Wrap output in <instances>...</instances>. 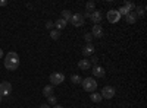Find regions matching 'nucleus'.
I'll use <instances>...</instances> for the list:
<instances>
[{"label": "nucleus", "instance_id": "obj_10", "mask_svg": "<svg viewBox=\"0 0 147 108\" xmlns=\"http://www.w3.org/2000/svg\"><path fill=\"white\" fill-rule=\"evenodd\" d=\"M82 56L84 57H88V56H94V45L93 44H87V45H85L84 47V48H82Z\"/></svg>", "mask_w": 147, "mask_h": 108}, {"label": "nucleus", "instance_id": "obj_20", "mask_svg": "<svg viewBox=\"0 0 147 108\" xmlns=\"http://www.w3.org/2000/svg\"><path fill=\"white\" fill-rule=\"evenodd\" d=\"M144 10H146L144 6H136V12H134V13H136L137 16H143L144 15Z\"/></svg>", "mask_w": 147, "mask_h": 108}, {"label": "nucleus", "instance_id": "obj_13", "mask_svg": "<svg viewBox=\"0 0 147 108\" xmlns=\"http://www.w3.org/2000/svg\"><path fill=\"white\" fill-rule=\"evenodd\" d=\"M66 25H68V22H66V21H63L62 18L57 19V21L55 22V28H56L57 31H62L63 28H66Z\"/></svg>", "mask_w": 147, "mask_h": 108}, {"label": "nucleus", "instance_id": "obj_31", "mask_svg": "<svg viewBox=\"0 0 147 108\" xmlns=\"http://www.w3.org/2000/svg\"><path fill=\"white\" fill-rule=\"evenodd\" d=\"M53 108H63V107H62V105H55Z\"/></svg>", "mask_w": 147, "mask_h": 108}, {"label": "nucleus", "instance_id": "obj_22", "mask_svg": "<svg viewBox=\"0 0 147 108\" xmlns=\"http://www.w3.org/2000/svg\"><path fill=\"white\" fill-rule=\"evenodd\" d=\"M116 10H118V13H119L121 16H127V15L129 13V10H128L127 7H124V6H121V7H119V9H116Z\"/></svg>", "mask_w": 147, "mask_h": 108}, {"label": "nucleus", "instance_id": "obj_14", "mask_svg": "<svg viewBox=\"0 0 147 108\" xmlns=\"http://www.w3.org/2000/svg\"><path fill=\"white\" fill-rule=\"evenodd\" d=\"M90 98H91V101L96 102V104H99V102L103 99L102 95H100V92H91V93H90Z\"/></svg>", "mask_w": 147, "mask_h": 108}, {"label": "nucleus", "instance_id": "obj_16", "mask_svg": "<svg viewBox=\"0 0 147 108\" xmlns=\"http://www.w3.org/2000/svg\"><path fill=\"white\" fill-rule=\"evenodd\" d=\"M43 95L44 97H50V95H53V86L52 85H46L43 88Z\"/></svg>", "mask_w": 147, "mask_h": 108}, {"label": "nucleus", "instance_id": "obj_18", "mask_svg": "<svg viewBox=\"0 0 147 108\" xmlns=\"http://www.w3.org/2000/svg\"><path fill=\"white\" fill-rule=\"evenodd\" d=\"M94 9H96V3L94 2H87L85 3V12H88V13H91V12H94Z\"/></svg>", "mask_w": 147, "mask_h": 108}, {"label": "nucleus", "instance_id": "obj_8", "mask_svg": "<svg viewBox=\"0 0 147 108\" xmlns=\"http://www.w3.org/2000/svg\"><path fill=\"white\" fill-rule=\"evenodd\" d=\"M90 19L94 22V25H99V23L102 22V19H103V15H102V12L100 10H94V12H91V15H90Z\"/></svg>", "mask_w": 147, "mask_h": 108}, {"label": "nucleus", "instance_id": "obj_4", "mask_svg": "<svg viewBox=\"0 0 147 108\" xmlns=\"http://www.w3.org/2000/svg\"><path fill=\"white\" fill-rule=\"evenodd\" d=\"M115 93H116V91H115L113 86H105L102 89V92H100L102 98H105V99H112L115 97Z\"/></svg>", "mask_w": 147, "mask_h": 108}, {"label": "nucleus", "instance_id": "obj_2", "mask_svg": "<svg viewBox=\"0 0 147 108\" xmlns=\"http://www.w3.org/2000/svg\"><path fill=\"white\" fill-rule=\"evenodd\" d=\"M81 85H82V88H84V91H87V92H96V89H97V82H96V79H93V78H85V79H82V82H81Z\"/></svg>", "mask_w": 147, "mask_h": 108}, {"label": "nucleus", "instance_id": "obj_1", "mask_svg": "<svg viewBox=\"0 0 147 108\" xmlns=\"http://www.w3.org/2000/svg\"><path fill=\"white\" fill-rule=\"evenodd\" d=\"M5 67L7 70H16L19 67V56L15 51H9L5 57Z\"/></svg>", "mask_w": 147, "mask_h": 108}, {"label": "nucleus", "instance_id": "obj_6", "mask_svg": "<svg viewBox=\"0 0 147 108\" xmlns=\"http://www.w3.org/2000/svg\"><path fill=\"white\" fill-rule=\"evenodd\" d=\"M12 93V85L9 82H2L0 83V95L2 97H9Z\"/></svg>", "mask_w": 147, "mask_h": 108}, {"label": "nucleus", "instance_id": "obj_11", "mask_svg": "<svg viewBox=\"0 0 147 108\" xmlns=\"http://www.w3.org/2000/svg\"><path fill=\"white\" fill-rule=\"evenodd\" d=\"M91 35L96 38H102L103 37V28L100 25H94L93 29H91Z\"/></svg>", "mask_w": 147, "mask_h": 108}, {"label": "nucleus", "instance_id": "obj_24", "mask_svg": "<svg viewBox=\"0 0 147 108\" xmlns=\"http://www.w3.org/2000/svg\"><path fill=\"white\" fill-rule=\"evenodd\" d=\"M122 6H124V7H127V9H128L129 12H131L132 9H136V5H134L132 2H125V3L122 5Z\"/></svg>", "mask_w": 147, "mask_h": 108}, {"label": "nucleus", "instance_id": "obj_5", "mask_svg": "<svg viewBox=\"0 0 147 108\" xmlns=\"http://www.w3.org/2000/svg\"><path fill=\"white\" fill-rule=\"evenodd\" d=\"M71 23H72L74 27H77V28L82 27L84 23H85L84 16H82L81 13H75V15H72V18H71Z\"/></svg>", "mask_w": 147, "mask_h": 108}, {"label": "nucleus", "instance_id": "obj_26", "mask_svg": "<svg viewBox=\"0 0 147 108\" xmlns=\"http://www.w3.org/2000/svg\"><path fill=\"white\" fill-rule=\"evenodd\" d=\"M46 28H47V29H53V28H55V23H53L52 21H47V22H46Z\"/></svg>", "mask_w": 147, "mask_h": 108}, {"label": "nucleus", "instance_id": "obj_27", "mask_svg": "<svg viewBox=\"0 0 147 108\" xmlns=\"http://www.w3.org/2000/svg\"><path fill=\"white\" fill-rule=\"evenodd\" d=\"M97 62H99V57H97V56H91V62L90 63H93L94 66H97Z\"/></svg>", "mask_w": 147, "mask_h": 108}, {"label": "nucleus", "instance_id": "obj_12", "mask_svg": "<svg viewBox=\"0 0 147 108\" xmlns=\"http://www.w3.org/2000/svg\"><path fill=\"white\" fill-rule=\"evenodd\" d=\"M78 67L81 70H90L91 69V63H90V60L88 58H82L78 62Z\"/></svg>", "mask_w": 147, "mask_h": 108}, {"label": "nucleus", "instance_id": "obj_32", "mask_svg": "<svg viewBox=\"0 0 147 108\" xmlns=\"http://www.w3.org/2000/svg\"><path fill=\"white\" fill-rule=\"evenodd\" d=\"M3 101V97H2V95H0V102H2Z\"/></svg>", "mask_w": 147, "mask_h": 108}, {"label": "nucleus", "instance_id": "obj_28", "mask_svg": "<svg viewBox=\"0 0 147 108\" xmlns=\"http://www.w3.org/2000/svg\"><path fill=\"white\" fill-rule=\"evenodd\" d=\"M7 5V0H0V6H6Z\"/></svg>", "mask_w": 147, "mask_h": 108}, {"label": "nucleus", "instance_id": "obj_15", "mask_svg": "<svg viewBox=\"0 0 147 108\" xmlns=\"http://www.w3.org/2000/svg\"><path fill=\"white\" fill-rule=\"evenodd\" d=\"M125 19H127V23H136V21H137V15L134 13V12H129V13L125 16Z\"/></svg>", "mask_w": 147, "mask_h": 108}, {"label": "nucleus", "instance_id": "obj_29", "mask_svg": "<svg viewBox=\"0 0 147 108\" xmlns=\"http://www.w3.org/2000/svg\"><path fill=\"white\" fill-rule=\"evenodd\" d=\"M38 108H50V105H49V104H43V105H40Z\"/></svg>", "mask_w": 147, "mask_h": 108}, {"label": "nucleus", "instance_id": "obj_9", "mask_svg": "<svg viewBox=\"0 0 147 108\" xmlns=\"http://www.w3.org/2000/svg\"><path fill=\"white\" fill-rule=\"evenodd\" d=\"M91 72H93V75H94L96 78H103V76L106 75V70H105L102 66H93Z\"/></svg>", "mask_w": 147, "mask_h": 108}, {"label": "nucleus", "instance_id": "obj_7", "mask_svg": "<svg viewBox=\"0 0 147 108\" xmlns=\"http://www.w3.org/2000/svg\"><path fill=\"white\" fill-rule=\"evenodd\" d=\"M119 19H121V15L118 13L116 9H110V10L107 12V21H109L110 23H118Z\"/></svg>", "mask_w": 147, "mask_h": 108}, {"label": "nucleus", "instance_id": "obj_17", "mask_svg": "<svg viewBox=\"0 0 147 108\" xmlns=\"http://www.w3.org/2000/svg\"><path fill=\"white\" fill-rule=\"evenodd\" d=\"M71 18H72L71 10H68V9L62 10V19H63V21H66V22H71Z\"/></svg>", "mask_w": 147, "mask_h": 108}, {"label": "nucleus", "instance_id": "obj_19", "mask_svg": "<svg viewBox=\"0 0 147 108\" xmlns=\"http://www.w3.org/2000/svg\"><path fill=\"white\" fill-rule=\"evenodd\" d=\"M71 82L75 83V85H78V83L82 82V78H81L80 75H72V76H71Z\"/></svg>", "mask_w": 147, "mask_h": 108}, {"label": "nucleus", "instance_id": "obj_30", "mask_svg": "<svg viewBox=\"0 0 147 108\" xmlns=\"http://www.w3.org/2000/svg\"><path fill=\"white\" fill-rule=\"evenodd\" d=\"M2 57H3V50L0 48V58H2Z\"/></svg>", "mask_w": 147, "mask_h": 108}, {"label": "nucleus", "instance_id": "obj_23", "mask_svg": "<svg viewBox=\"0 0 147 108\" xmlns=\"http://www.w3.org/2000/svg\"><path fill=\"white\" fill-rule=\"evenodd\" d=\"M49 98V105H56L57 104V97L56 95H50V97H47Z\"/></svg>", "mask_w": 147, "mask_h": 108}, {"label": "nucleus", "instance_id": "obj_3", "mask_svg": "<svg viewBox=\"0 0 147 108\" xmlns=\"http://www.w3.org/2000/svg\"><path fill=\"white\" fill-rule=\"evenodd\" d=\"M62 82H65V75L63 73H60V72H53V73L50 75V85L52 86H57L60 85Z\"/></svg>", "mask_w": 147, "mask_h": 108}, {"label": "nucleus", "instance_id": "obj_21", "mask_svg": "<svg viewBox=\"0 0 147 108\" xmlns=\"http://www.w3.org/2000/svg\"><path fill=\"white\" fill-rule=\"evenodd\" d=\"M50 37H52V40H59V38H60V31L52 29V31H50Z\"/></svg>", "mask_w": 147, "mask_h": 108}, {"label": "nucleus", "instance_id": "obj_25", "mask_svg": "<svg viewBox=\"0 0 147 108\" xmlns=\"http://www.w3.org/2000/svg\"><path fill=\"white\" fill-rule=\"evenodd\" d=\"M84 38H85V41H87V44H91V40H93V35H91V32L84 34Z\"/></svg>", "mask_w": 147, "mask_h": 108}]
</instances>
